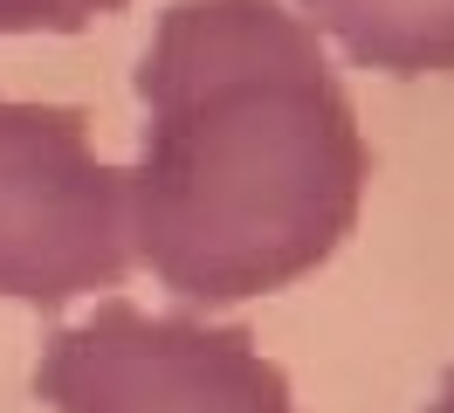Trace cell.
<instances>
[{
	"mask_svg": "<svg viewBox=\"0 0 454 413\" xmlns=\"http://www.w3.org/2000/svg\"><path fill=\"white\" fill-rule=\"evenodd\" d=\"M35 400L56 413H296L289 372L241 324L104 297L35 358Z\"/></svg>",
	"mask_w": 454,
	"mask_h": 413,
	"instance_id": "obj_3",
	"label": "cell"
},
{
	"mask_svg": "<svg viewBox=\"0 0 454 413\" xmlns=\"http://www.w3.org/2000/svg\"><path fill=\"white\" fill-rule=\"evenodd\" d=\"M427 413H454V365L441 372V385H434V400H427Z\"/></svg>",
	"mask_w": 454,
	"mask_h": 413,
	"instance_id": "obj_6",
	"label": "cell"
},
{
	"mask_svg": "<svg viewBox=\"0 0 454 413\" xmlns=\"http://www.w3.org/2000/svg\"><path fill=\"white\" fill-rule=\"evenodd\" d=\"M0 35H7V14H0Z\"/></svg>",
	"mask_w": 454,
	"mask_h": 413,
	"instance_id": "obj_7",
	"label": "cell"
},
{
	"mask_svg": "<svg viewBox=\"0 0 454 413\" xmlns=\"http://www.w3.org/2000/svg\"><path fill=\"white\" fill-rule=\"evenodd\" d=\"M131 255L179 303L303 282L358 227L372 152L324 35L283 0H172L138 55Z\"/></svg>",
	"mask_w": 454,
	"mask_h": 413,
	"instance_id": "obj_1",
	"label": "cell"
},
{
	"mask_svg": "<svg viewBox=\"0 0 454 413\" xmlns=\"http://www.w3.org/2000/svg\"><path fill=\"white\" fill-rule=\"evenodd\" d=\"M124 0H0L7 35H76L97 14H117Z\"/></svg>",
	"mask_w": 454,
	"mask_h": 413,
	"instance_id": "obj_5",
	"label": "cell"
},
{
	"mask_svg": "<svg viewBox=\"0 0 454 413\" xmlns=\"http://www.w3.org/2000/svg\"><path fill=\"white\" fill-rule=\"evenodd\" d=\"M358 69L379 76H454V0H296Z\"/></svg>",
	"mask_w": 454,
	"mask_h": 413,
	"instance_id": "obj_4",
	"label": "cell"
},
{
	"mask_svg": "<svg viewBox=\"0 0 454 413\" xmlns=\"http://www.w3.org/2000/svg\"><path fill=\"white\" fill-rule=\"evenodd\" d=\"M131 269V172L97 159L90 110L0 97V297L69 310Z\"/></svg>",
	"mask_w": 454,
	"mask_h": 413,
	"instance_id": "obj_2",
	"label": "cell"
}]
</instances>
